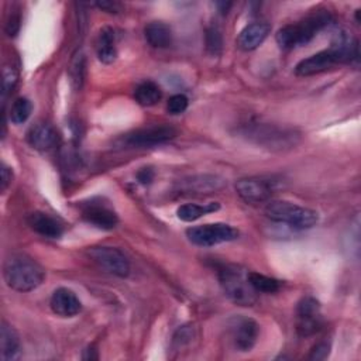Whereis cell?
<instances>
[{
    "label": "cell",
    "instance_id": "obj_30",
    "mask_svg": "<svg viewBox=\"0 0 361 361\" xmlns=\"http://www.w3.org/2000/svg\"><path fill=\"white\" fill-rule=\"evenodd\" d=\"M20 30V16L18 14H11L7 20V24H6V32L7 35L13 37Z\"/></svg>",
    "mask_w": 361,
    "mask_h": 361
},
{
    "label": "cell",
    "instance_id": "obj_23",
    "mask_svg": "<svg viewBox=\"0 0 361 361\" xmlns=\"http://www.w3.org/2000/svg\"><path fill=\"white\" fill-rule=\"evenodd\" d=\"M161 96H162L161 87L151 80H145L140 83L134 90V97L137 103L141 106H154L161 100Z\"/></svg>",
    "mask_w": 361,
    "mask_h": 361
},
{
    "label": "cell",
    "instance_id": "obj_16",
    "mask_svg": "<svg viewBox=\"0 0 361 361\" xmlns=\"http://www.w3.org/2000/svg\"><path fill=\"white\" fill-rule=\"evenodd\" d=\"M58 140L56 131L48 123H37L27 133L28 144L38 151H48L55 147Z\"/></svg>",
    "mask_w": 361,
    "mask_h": 361
},
{
    "label": "cell",
    "instance_id": "obj_6",
    "mask_svg": "<svg viewBox=\"0 0 361 361\" xmlns=\"http://www.w3.org/2000/svg\"><path fill=\"white\" fill-rule=\"evenodd\" d=\"M219 281L226 296L240 306H252L257 302V292L248 282L247 274L234 265L219 268Z\"/></svg>",
    "mask_w": 361,
    "mask_h": 361
},
{
    "label": "cell",
    "instance_id": "obj_7",
    "mask_svg": "<svg viewBox=\"0 0 361 361\" xmlns=\"http://www.w3.org/2000/svg\"><path fill=\"white\" fill-rule=\"evenodd\" d=\"M238 230L226 223H213L189 227L186 230L188 240L199 247H212L216 244L233 241L238 238Z\"/></svg>",
    "mask_w": 361,
    "mask_h": 361
},
{
    "label": "cell",
    "instance_id": "obj_4",
    "mask_svg": "<svg viewBox=\"0 0 361 361\" xmlns=\"http://www.w3.org/2000/svg\"><path fill=\"white\" fill-rule=\"evenodd\" d=\"M241 134L255 142L257 145L268 149L283 151L295 147L299 142L300 134L292 128L279 127L268 123H250L241 128Z\"/></svg>",
    "mask_w": 361,
    "mask_h": 361
},
{
    "label": "cell",
    "instance_id": "obj_13",
    "mask_svg": "<svg viewBox=\"0 0 361 361\" xmlns=\"http://www.w3.org/2000/svg\"><path fill=\"white\" fill-rule=\"evenodd\" d=\"M82 216L87 223L102 230H111L118 223L116 212L103 203H85L82 206Z\"/></svg>",
    "mask_w": 361,
    "mask_h": 361
},
{
    "label": "cell",
    "instance_id": "obj_19",
    "mask_svg": "<svg viewBox=\"0 0 361 361\" xmlns=\"http://www.w3.org/2000/svg\"><path fill=\"white\" fill-rule=\"evenodd\" d=\"M20 338L16 330L6 322L0 327V357L3 361H13L20 357Z\"/></svg>",
    "mask_w": 361,
    "mask_h": 361
},
{
    "label": "cell",
    "instance_id": "obj_11",
    "mask_svg": "<svg viewBox=\"0 0 361 361\" xmlns=\"http://www.w3.org/2000/svg\"><path fill=\"white\" fill-rule=\"evenodd\" d=\"M228 331L238 351H250L258 340L259 326L251 317L235 316L228 322Z\"/></svg>",
    "mask_w": 361,
    "mask_h": 361
},
{
    "label": "cell",
    "instance_id": "obj_8",
    "mask_svg": "<svg viewBox=\"0 0 361 361\" xmlns=\"http://www.w3.org/2000/svg\"><path fill=\"white\" fill-rule=\"evenodd\" d=\"M87 254L93 259V262L103 271L118 278L128 276L130 261L124 255V252L120 251L118 248L97 245V247H90L87 250Z\"/></svg>",
    "mask_w": 361,
    "mask_h": 361
},
{
    "label": "cell",
    "instance_id": "obj_14",
    "mask_svg": "<svg viewBox=\"0 0 361 361\" xmlns=\"http://www.w3.org/2000/svg\"><path fill=\"white\" fill-rule=\"evenodd\" d=\"M49 306L52 312L61 317H73L82 310V303L73 290L58 288L54 290Z\"/></svg>",
    "mask_w": 361,
    "mask_h": 361
},
{
    "label": "cell",
    "instance_id": "obj_15",
    "mask_svg": "<svg viewBox=\"0 0 361 361\" xmlns=\"http://www.w3.org/2000/svg\"><path fill=\"white\" fill-rule=\"evenodd\" d=\"M28 226L42 237L59 238L63 233L62 224L48 213L34 212L27 217Z\"/></svg>",
    "mask_w": 361,
    "mask_h": 361
},
{
    "label": "cell",
    "instance_id": "obj_9",
    "mask_svg": "<svg viewBox=\"0 0 361 361\" xmlns=\"http://www.w3.org/2000/svg\"><path fill=\"white\" fill-rule=\"evenodd\" d=\"M176 137V130L166 124L148 126L142 128H137L123 137V144L128 147L142 148V147H154L164 144Z\"/></svg>",
    "mask_w": 361,
    "mask_h": 361
},
{
    "label": "cell",
    "instance_id": "obj_32",
    "mask_svg": "<svg viewBox=\"0 0 361 361\" xmlns=\"http://www.w3.org/2000/svg\"><path fill=\"white\" fill-rule=\"evenodd\" d=\"M11 178H13V173H11V169L3 164L1 165V182H0V188H1V192H4L8 185L11 183Z\"/></svg>",
    "mask_w": 361,
    "mask_h": 361
},
{
    "label": "cell",
    "instance_id": "obj_10",
    "mask_svg": "<svg viewBox=\"0 0 361 361\" xmlns=\"http://www.w3.org/2000/svg\"><path fill=\"white\" fill-rule=\"evenodd\" d=\"M323 326L320 303L313 296L300 299L296 307V331L302 337L316 334Z\"/></svg>",
    "mask_w": 361,
    "mask_h": 361
},
{
    "label": "cell",
    "instance_id": "obj_20",
    "mask_svg": "<svg viewBox=\"0 0 361 361\" xmlns=\"http://www.w3.org/2000/svg\"><path fill=\"white\" fill-rule=\"evenodd\" d=\"M145 39L154 48H166L172 44V30L162 21H151L144 28Z\"/></svg>",
    "mask_w": 361,
    "mask_h": 361
},
{
    "label": "cell",
    "instance_id": "obj_12",
    "mask_svg": "<svg viewBox=\"0 0 361 361\" xmlns=\"http://www.w3.org/2000/svg\"><path fill=\"white\" fill-rule=\"evenodd\" d=\"M235 190L245 203H262L275 192V180L258 176L243 178L235 182Z\"/></svg>",
    "mask_w": 361,
    "mask_h": 361
},
{
    "label": "cell",
    "instance_id": "obj_24",
    "mask_svg": "<svg viewBox=\"0 0 361 361\" xmlns=\"http://www.w3.org/2000/svg\"><path fill=\"white\" fill-rule=\"evenodd\" d=\"M247 278L257 293H274L281 288V282L278 279L258 272H248Z\"/></svg>",
    "mask_w": 361,
    "mask_h": 361
},
{
    "label": "cell",
    "instance_id": "obj_29",
    "mask_svg": "<svg viewBox=\"0 0 361 361\" xmlns=\"http://www.w3.org/2000/svg\"><path fill=\"white\" fill-rule=\"evenodd\" d=\"M329 351H330V345L327 343L322 341L312 348L309 358L310 360H324L329 355Z\"/></svg>",
    "mask_w": 361,
    "mask_h": 361
},
{
    "label": "cell",
    "instance_id": "obj_17",
    "mask_svg": "<svg viewBox=\"0 0 361 361\" xmlns=\"http://www.w3.org/2000/svg\"><path fill=\"white\" fill-rule=\"evenodd\" d=\"M269 30L271 28L267 23L248 24L241 30L237 38V44L244 51H252L265 41V38L269 34Z\"/></svg>",
    "mask_w": 361,
    "mask_h": 361
},
{
    "label": "cell",
    "instance_id": "obj_2",
    "mask_svg": "<svg viewBox=\"0 0 361 361\" xmlns=\"http://www.w3.org/2000/svg\"><path fill=\"white\" fill-rule=\"evenodd\" d=\"M3 276L8 288L17 292H30L42 283L45 272L32 258L24 254H13L4 262Z\"/></svg>",
    "mask_w": 361,
    "mask_h": 361
},
{
    "label": "cell",
    "instance_id": "obj_27",
    "mask_svg": "<svg viewBox=\"0 0 361 361\" xmlns=\"http://www.w3.org/2000/svg\"><path fill=\"white\" fill-rule=\"evenodd\" d=\"M17 72L13 66H4L3 69V100L14 90L17 85Z\"/></svg>",
    "mask_w": 361,
    "mask_h": 361
},
{
    "label": "cell",
    "instance_id": "obj_22",
    "mask_svg": "<svg viewBox=\"0 0 361 361\" xmlns=\"http://www.w3.org/2000/svg\"><path fill=\"white\" fill-rule=\"evenodd\" d=\"M220 209V204L217 202H212V203H204V204H196V203H185L182 206L178 207L176 214L178 219H180L182 221H195L197 219H200L202 216L216 212Z\"/></svg>",
    "mask_w": 361,
    "mask_h": 361
},
{
    "label": "cell",
    "instance_id": "obj_26",
    "mask_svg": "<svg viewBox=\"0 0 361 361\" xmlns=\"http://www.w3.org/2000/svg\"><path fill=\"white\" fill-rule=\"evenodd\" d=\"M221 45H223V41H221V34L219 31L217 27L212 25L210 28H207L206 31V48L210 54L213 55H217L220 54L221 51Z\"/></svg>",
    "mask_w": 361,
    "mask_h": 361
},
{
    "label": "cell",
    "instance_id": "obj_28",
    "mask_svg": "<svg viewBox=\"0 0 361 361\" xmlns=\"http://www.w3.org/2000/svg\"><path fill=\"white\" fill-rule=\"evenodd\" d=\"M188 103H189L188 97L182 93H178V94H173L169 97V100L166 103V110L171 114H180L188 109Z\"/></svg>",
    "mask_w": 361,
    "mask_h": 361
},
{
    "label": "cell",
    "instance_id": "obj_31",
    "mask_svg": "<svg viewBox=\"0 0 361 361\" xmlns=\"http://www.w3.org/2000/svg\"><path fill=\"white\" fill-rule=\"evenodd\" d=\"M137 179L142 185H148L154 180V171L151 168H142L137 172Z\"/></svg>",
    "mask_w": 361,
    "mask_h": 361
},
{
    "label": "cell",
    "instance_id": "obj_18",
    "mask_svg": "<svg viewBox=\"0 0 361 361\" xmlns=\"http://www.w3.org/2000/svg\"><path fill=\"white\" fill-rule=\"evenodd\" d=\"M224 185L223 179L214 175H199L189 179H183L179 183V190L186 193H212L221 189Z\"/></svg>",
    "mask_w": 361,
    "mask_h": 361
},
{
    "label": "cell",
    "instance_id": "obj_3",
    "mask_svg": "<svg viewBox=\"0 0 361 361\" xmlns=\"http://www.w3.org/2000/svg\"><path fill=\"white\" fill-rule=\"evenodd\" d=\"M331 16L326 10H317L298 23L288 24L278 30L276 42L282 49H292L306 45L322 28L329 25Z\"/></svg>",
    "mask_w": 361,
    "mask_h": 361
},
{
    "label": "cell",
    "instance_id": "obj_33",
    "mask_svg": "<svg viewBox=\"0 0 361 361\" xmlns=\"http://www.w3.org/2000/svg\"><path fill=\"white\" fill-rule=\"evenodd\" d=\"M96 6L107 13H118L121 8L120 3H117V1H99V3H96Z\"/></svg>",
    "mask_w": 361,
    "mask_h": 361
},
{
    "label": "cell",
    "instance_id": "obj_25",
    "mask_svg": "<svg viewBox=\"0 0 361 361\" xmlns=\"http://www.w3.org/2000/svg\"><path fill=\"white\" fill-rule=\"evenodd\" d=\"M32 111V104L27 97H18L13 102L10 107V121L14 124H23L28 120L30 114Z\"/></svg>",
    "mask_w": 361,
    "mask_h": 361
},
{
    "label": "cell",
    "instance_id": "obj_21",
    "mask_svg": "<svg viewBox=\"0 0 361 361\" xmlns=\"http://www.w3.org/2000/svg\"><path fill=\"white\" fill-rule=\"evenodd\" d=\"M96 52L99 59L103 63L114 62L117 56V48H116V35L111 28L106 27L100 31L96 42Z\"/></svg>",
    "mask_w": 361,
    "mask_h": 361
},
{
    "label": "cell",
    "instance_id": "obj_5",
    "mask_svg": "<svg viewBox=\"0 0 361 361\" xmlns=\"http://www.w3.org/2000/svg\"><path fill=\"white\" fill-rule=\"evenodd\" d=\"M265 214L275 223L286 224L295 230H306L319 221L317 212L288 200H271L265 206Z\"/></svg>",
    "mask_w": 361,
    "mask_h": 361
},
{
    "label": "cell",
    "instance_id": "obj_1",
    "mask_svg": "<svg viewBox=\"0 0 361 361\" xmlns=\"http://www.w3.org/2000/svg\"><path fill=\"white\" fill-rule=\"evenodd\" d=\"M358 55L360 52L357 39L351 34L341 31L336 35L330 48L302 59L296 65L295 72L299 76L317 75L333 68L337 63H350L358 59Z\"/></svg>",
    "mask_w": 361,
    "mask_h": 361
}]
</instances>
